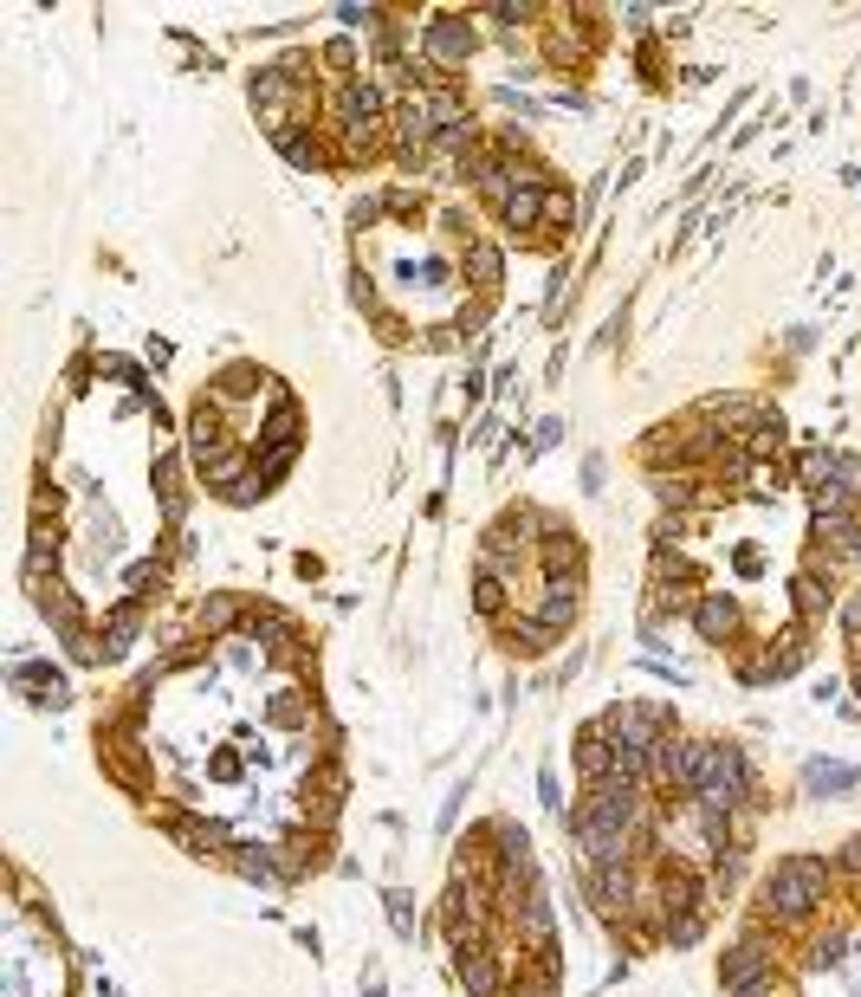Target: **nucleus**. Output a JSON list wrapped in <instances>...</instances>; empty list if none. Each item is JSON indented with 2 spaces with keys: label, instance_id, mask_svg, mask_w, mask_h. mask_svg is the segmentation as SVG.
I'll use <instances>...</instances> for the list:
<instances>
[{
  "label": "nucleus",
  "instance_id": "nucleus-1",
  "mask_svg": "<svg viewBox=\"0 0 861 997\" xmlns=\"http://www.w3.org/2000/svg\"><path fill=\"white\" fill-rule=\"evenodd\" d=\"M823 894H829V868L816 862V855H784L758 887V913L777 920V926H797L823 907Z\"/></svg>",
  "mask_w": 861,
  "mask_h": 997
},
{
  "label": "nucleus",
  "instance_id": "nucleus-2",
  "mask_svg": "<svg viewBox=\"0 0 861 997\" xmlns=\"http://www.w3.org/2000/svg\"><path fill=\"white\" fill-rule=\"evenodd\" d=\"M609 739H615V751H654L667 739V713L648 700H628L609 713Z\"/></svg>",
  "mask_w": 861,
  "mask_h": 997
},
{
  "label": "nucleus",
  "instance_id": "nucleus-3",
  "mask_svg": "<svg viewBox=\"0 0 861 997\" xmlns=\"http://www.w3.org/2000/svg\"><path fill=\"white\" fill-rule=\"evenodd\" d=\"M421 46H428V65H467L473 59L467 13H434V20L421 26Z\"/></svg>",
  "mask_w": 861,
  "mask_h": 997
},
{
  "label": "nucleus",
  "instance_id": "nucleus-4",
  "mask_svg": "<svg viewBox=\"0 0 861 997\" xmlns=\"http://www.w3.org/2000/svg\"><path fill=\"white\" fill-rule=\"evenodd\" d=\"M764 972H771V952H764V939H738V946H726V965H719V978H726V991H732V997L764 991Z\"/></svg>",
  "mask_w": 861,
  "mask_h": 997
},
{
  "label": "nucleus",
  "instance_id": "nucleus-5",
  "mask_svg": "<svg viewBox=\"0 0 861 997\" xmlns=\"http://www.w3.org/2000/svg\"><path fill=\"white\" fill-rule=\"evenodd\" d=\"M816 551H829V564L861 551V512H816Z\"/></svg>",
  "mask_w": 861,
  "mask_h": 997
},
{
  "label": "nucleus",
  "instance_id": "nucleus-6",
  "mask_svg": "<svg viewBox=\"0 0 861 997\" xmlns=\"http://www.w3.org/2000/svg\"><path fill=\"white\" fill-rule=\"evenodd\" d=\"M577 777H583V784H609V777H615V739H609V726H583V739H577Z\"/></svg>",
  "mask_w": 861,
  "mask_h": 997
},
{
  "label": "nucleus",
  "instance_id": "nucleus-7",
  "mask_svg": "<svg viewBox=\"0 0 861 997\" xmlns=\"http://www.w3.org/2000/svg\"><path fill=\"white\" fill-rule=\"evenodd\" d=\"M590 887H596V913H628V900H635V874L628 868H596Z\"/></svg>",
  "mask_w": 861,
  "mask_h": 997
},
{
  "label": "nucleus",
  "instance_id": "nucleus-8",
  "mask_svg": "<svg viewBox=\"0 0 861 997\" xmlns=\"http://www.w3.org/2000/svg\"><path fill=\"white\" fill-rule=\"evenodd\" d=\"M790 603H797V616H803V622H816V616H823V609H829V583H823V557H816V564H810V570H803V577H797V583H790Z\"/></svg>",
  "mask_w": 861,
  "mask_h": 997
},
{
  "label": "nucleus",
  "instance_id": "nucleus-9",
  "mask_svg": "<svg viewBox=\"0 0 861 997\" xmlns=\"http://www.w3.org/2000/svg\"><path fill=\"white\" fill-rule=\"evenodd\" d=\"M693 628H700V641H726L738 628V609L726 596H700V603H693Z\"/></svg>",
  "mask_w": 861,
  "mask_h": 997
},
{
  "label": "nucleus",
  "instance_id": "nucleus-10",
  "mask_svg": "<svg viewBox=\"0 0 861 997\" xmlns=\"http://www.w3.org/2000/svg\"><path fill=\"white\" fill-rule=\"evenodd\" d=\"M518 933L531 939V952H551V900H544V894L518 900Z\"/></svg>",
  "mask_w": 861,
  "mask_h": 997
},
{
  "label": "nucleus",
  "instance_id": "nucleus-11",
  "mask_svg": "<svg viewBox=\"0 0 861 997\" xmlns=\"http://www.w3.org/2000/svg\"><path fill=\"white\" fill-rule=\"evenodd\" d=\"M460 978L473 997H499V965L486 959V946H460Z\"/></svg>",
  "mask_w": 861,
  "mask_h": 997
},
{
  "label": "nucleus",
  "instance_id": "nucleus-12",
  "mask_svg": "<svg viewBox=\"0 0 861 997\" xmlns=\"http://www.w3.org/2000/svg\"><path fill=\"white\" fill-rule=\"evenodd\" d=\"M460 266H467V279H473V285H486V292H492V285H499L505 253L492 247V240H467V247H460Z\"/></svg>",
  "mask_w": 861,
  "mask_h": 997
},
{
  "label": "nucleus",
  "instance_id": "nucleus-13",
  "mask_svg": "<svg viewBox=\"0 0 861 997\" xmlns=\"http://www.w3.org/2000/svg\"><path fill=\"white\" fill-rule=\"evenodd\" d=\"M156 486H162V518H169V525H182L188 493H182V460H175V454H162V460H156Z\"/></svg>",
  "mask_w": 861,
  "mask_h": 997
},
{
  "label": "nucleus",
  "instance_id": "nucleus-14",
  "mask_svg": "<svg viewBox=\"0 0 861 997\" xmlns=\"http://www.w3.org/2000/svg\"><path fill=\"white\" fill-rule=\"evenodd\" d=\"M162 823L175 829V836H182V849H195V855H208L214 842H221V829L214 823H201V816H182V810H162Z\"/></svg>",
  "mask_w": 861,
  "mask_h": 997
},
{
  "label": "nucleus",
  "instance_id": "nucleus-15",
  "mask_svg": "<svg viewBox=\"0 0 861 997\" xmlns=\"http://www.w3.org/2000/svg\"><path fill=\"white\" fill-rule=\"evenodd\" d=\"M499 221H505V227H531V221H544V188H538V182L512 188V201L499 208Z\"/></svg>",
  "mask_w": 861,
  "mask_h": 997
},
{
  "label": "nucleus",
  "instance_id": "nucleus-16",
  "mask_svg": "<svg viewBox=\"0 0 861 997\" xmlns=\"http://www.w3.org/2000/svg\"><path fill=\"white\" fill-rule=\"evenodd\" d=\"M544 570H551V577H577V538H570V531L551 525V538H544Z\"/></svg>",
  "mask_w": 861,
  "mask_h": 997
},
{
  "label": "nucleus",
  "instance_id": "nucleus-17",
  "mask_svg": "<svg viewBox=\"0 0 861 997\" xmlns=\"http://www.w3.org/2000/svg\"><path fill=\"white\" fill-rule=\"evenodd\" d=\"M240 596H208V603H201V628H208V635H227V628L240 622Z\"/></svg>",
  "mask_w": 861,
  "mask_h": 997
},
{
  "label": "nucleus",
  "instance_id": "nucleus-18",
  "mask_svg": "<svg viewBox=\"0 0 861 997\" xmlns=\"http://www.w3.org/2000/svg\"><path fill=\"white\" fill-rule=\"evenodd\" d=\"M272 143H279V149H285V156H292V162H298V169H318V162H324V149H318V143H311V136H305V130H279V136H272Z\"/></svg>",
  "mask_w": 861,
  "mask_h": 997
},
{
  "label": "nucleus",
  "instance_id": "nucleus-19",
  "mask_svg": "<svg viewBox=\"0 0 861 997\" xmlns=\"http://www.w3.org/2000/svg\"><path fill=\"white\" fill-rule=\"evenodd\" d=\"M130 635H136V603H123L117 616H111V641H104V648H111V654L130 648Z\"/></svg>",
  "mask_w": 861,
  "mask_h": 997
},
{
  "label": "nucleus",
  "instance_id": "nucleus-20",
  "mask_svg": "<svg viewBox=\"0 0 861 997\" xmlns=\"http://www.w3.org/2000/svg\"><path fill=\"white\" fill-rule=\"evenodd\" d=\"M473 603H480V616H499L505 590H499V577H492V570H480V590H473Z\"/></svg>",
  "mask_w": 861,
  "mask_h": 997
},
{
  "label": "nucleus",
  "instance_id": "nucleus-21",
  "mask_svg": "<svg viewBox=\"0 0 861 997\" xmlns=\"http://www.w3.org/2000/svg\"><path fill=\"white\" fill-rule=\"evenodd\" d=\"M700 913H674V920H667V939H674V946H693V939H700Z\"/></svg>",
  "mask_w": 861,
  "mask_h": 997
},
{
  "label": "nucleus",
  "instance_id": "nucleus-22",
  "mask_svg": "<svg viewBox=\"0 0 861 997\" xmlns=\"http://www.w3.org/2000/svg\"><path fill=\"white\" fill-rule=\"evenodd\" d=\"M544 227H570V195L544 188Z\"/></svg>",
  "mask_w": 861,
  "mask_h": 997
},
{
  "label": "nucleus",
  "instance_id": "nucleus-23",
  "mask_svg": "<svg viewBox=\"0 0 861 997\" xmlns=\"http://www.w3.org/2000/svg\"><path fill=\"white\" fill-rule=\"evenodd\" d=\"M382 208H389L382 195H357V201H350V221H357V227H376V214H382Z\"/></svg>",
  "mask_w": 861,
  "mask_h": 997
},
{
  "label": "nucleus",
  "instance_id": "nucleus-24",
  "mask_svg": "<svg viewBox=\"0 0 861 997\" xmlns=\"http://www.w3.org/2000/svg\"><path fill=\"white\" fill-rule=\"evenodd\" d=\"M382 201H389V214H408V208H421V195H415V188H382Z\"/></svg>",
  "mask_w": 861,
  "mask_h": 997
},
{
  "label": "nucleus",
  "instance_id": "nucleus-25",
  "mask_svg": "<svg viewBox=\"0 0 861 997\" xmlns=\"http://www.w3.org/2000/svg\"><path fill=\"white\" fill-rule=\"evenodd\" d=\"M389 920L402 926V933H408V926H415V913H408V894H389Z\"/></svg>",
  "mask_w": 861,
  "mask_h": 997
},
{
  "label": "nucleus",
  "instance_id": "nucleus-26",
  "mask_svg": "<svg viewBox=\"0 0 861 997\" xmlns=\"http://www.w3.org/2000/svg\"><path fill=\"white\" fill-rule=\"evenodd\" d=\"M855 700H861V667H855Z\"/></svg>",
  "mask_w": 861,
  "mask_h": 997
},
{
  "label": "nucleus",
  "instance_id": "nucleus-27",
  "mask_svg": "<svg viewBox=\"0 0 861 997\" xmlns=\"http://www.w3.org/2000/svg\"><path fill=\"white\" fill-rule=\"evenodd\" d=\"M855 603H861V596H855Z\"/></svg>",
  "mask_w": 861,
  "mask_h": 997
}]
</instances>
